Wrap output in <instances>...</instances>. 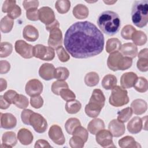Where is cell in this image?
<instances>
[{
	"instance_id": "obj_45",
	"label": "cell",
	"mask_w": 148,
	"mask_h": 148,
	"mask_svg": "<svg viewBox=\"0 0 148 148\" xmlns=\"http://www.w3.org/2000/svg\"><path fill=\"white\" fill-rule=\"evenodd\" d=\"M56 53L58 59L62 62H67L70 58L69 55L62 46H60L56 49Z\"/></svg>"
},
{
	"instance_id": "obj_29",
	"label": "cell",
	"mask_w": 148,
	"mask_h": 148,
	"mask_svg": "<svg viewBox=\"0 0 148 148\" xmlns=\"http://www.w3.org/2000/svg\"><path fill=\"white\" fill-rule=\"evenodd\" d=\"M121 43L120 40L116 38L109 39L106 44V51L108 53L119 51L121 48Z\"/></svg>"
},
{
	"instance_id": "obj_43",
	"label": "cell",
	"mask_w": 148,
	"mask_h": 148,
	"mask_svg": "<svg viewBox=\"0 0 148 148\" xmlns=\"http://www.w3.org/2000/svg\"><path fill=\"white\" fill-rule=\"evenodd\" d=\"M72 135L79 136L83 139L84 143L87 142L88 138V131L85 128L81 126V125H79L75 129Z\"/></svg>"
},
{
	"instance_id": "obj_11",
	"label": "cell",
	"mask_w": 148,
	"mask_h": 148,
	"mask_svg": "<svg viewBox=\"0 0 148 148\" xmlns=\"http://www.w3.org/2000/svg\"><path fill=\"white\" fill-rule=\"evenodd\" d=\"M48 135L51 140L58 145H62L65 143V138L61 128L56 124L50 127Z\"/></svg>"
},
{
	"instance_id": "obj_48",
	"label": "cell",
	"mask_w": 148,
	"mask_h": 148,
	"mask_svg": "<svg viewBox=\"0 0 148 148\" xmlns=\"http://www.w3.org/2000/svg\"><path fill=\"white\" fill-rule=\"evenodd\" d=\"M30 103L31 106L35 108H40L43 105V99L40 95H36L31 97Z\"/></svg>"
},
{
	"instance_id": "obj_53",
	"label": "cell",
	"mask_w": 148,
	"mask_h": 148,
	"mask_svg": "<svg viewBox=\"0 0 148 148\" xmlns=\"http://www.w3.org/2000/svg\"><path fill=\"white\" fill-rule=\"evenodd\" d=\"M16 1H10V0H6L3 3L2 7V11L3 13H8L12 8L16 5Z\"/></svg>"
},
{
	"instance_id": "obj_51",
	"label": "cell",
	"mask_w": 148,
	"mask_h": 148,
	"mask_svg": "<svg viewBox=\"0 0 148 148\" xmlns=\"http://www.w3.org/2000/svg\"><path fill=\"white\" fill-rule=\"evenodd\" d=\"M33 111L30 109H24L21 114V118L23 123L26 125H30L29 119L31 114L33 113Z\"/></svg>"
},
{
	"instance_id": "obj_22",
	"label": "cell",
	"mask_w": 148,
	"mask_h": 148,
	"mask_svg": "<svg viewBox=\"0 0 148 148\" xmlns=\"http://www.w3.org/2000/svg\"><path fill=\"white\" fill-rule=\"evenodd\" d=\"M122 57L123 55L119 51L110 53L107 60V65L108 68L113 71H118V66Z\"/></svg>"
},
{
	"instance_id": "obj_49",
	"label": "cell",
	"mask_w": 148,
	"mask_h": 148,
	"mask_svg": "<svg viewBox=\"0 0 148 148\" xmlns=\"http://www.w3.org/2000/svg\"><path fill=\"white\" fill-rule=\"evenodd\" d=\"M136 66L140 71L147 72L148 70V58H138Z\"/></svg>"
},
{
	"instance_id": "obj_41",
	"label": "cell",
	"mask_w": 148,
	"mask_h": 148,
	"mask_svg": "<svg viewBox=\"0 0 148 148\" xmlns=\"http://www.w3.org/2000/svg\"><path fill=\"white\" fill-rule=\"evenodd\" d=\"M0 47V57L1 58L7 57L12 53L13 46L9 42H1Z\"/></svg>"
},
{
	"instance_id": "obj_52",
	"label": "cell",
	"mask_w": 148,
	"mask_h": 148,
	"mask_svg": "<svg viewBox=\"0 0 148 148\" xmlns=\"http://www.w3.org/2000/svg\"><path fill=\"white\" fill-rule=\"evenodd\" d=\"M21 14V9L19 6L16 5L8 13L7 16H9L10 18H12L13 20L16 19L20 16Z\"/></svg>"
},
{
	"instance_id": "obj_42",
	"label": "cell",
	"mask_w": 148,
	"mask_h": 148,
	"mask_svg": "<svg viewBox=\"0 0 148 148\" xmlns=\"http://www.w3.org/2000/svg\"><path fill=\"white\" fill-rule=\"evenodd\" d=\"M136 31V29L132 25H126L122 28L121 31V35L123 39L130 40L132 39V36Z\"/></svg>"
},
{
	"instance_id": "obj_17",
	"label": "cell",
	"mask_w": 148,
	"mask_h": 148,
	"mask_svg": "<svg viewBox=\"0 0 148 148\" xmlns=\"http://www.w3.org/2000/svg\"><path fill=\"white\" fill-rule=\"evenodd\" d=\"M138 78L137 75L132 72L123 73L120 78V84L124 88H130L132 87Z\"/></svg>"
},
{
	"instance_id": "obj_26",
	"label": "cell",
	"mask_w": 148,
	"mask_h": 148,
	"mask_svg": "<svg viewBox=\"0 0 148 148\" xmlns=\"http://www.w3.org/2000/svg\"><path fill=\"white\" fill-rule=\"evenodd\" d=\"M73 16L77 19H84L88 17L89 10L88 8L83 4L76 5L73 9Z\"/></svg>"
},
{
	"instance_id": "obj_13",
	"label": "cell",
	"mask_w": 148,
	"mask_h": 148,
	"mask_svg": "<svg viewBox=\"0 0 148 148\" xmlns=\"http://www.w3.org/2000/svg\"><path fill=\"white\" fill-rule=\"evenodd\" d=\"M39 20L46 25H49L55 20L54 11L49 6H43L39 9Z\"/></svg>"
},
{
	"instance_id": "obj_10",
	"label": "cell",
	"mask_w": 148,
	"mask_h": 148,
	"mask_svg": "<svg viewBox=\"0 0 148 148\" xmlns=\"http://www.w3.org/2000/svg\"><path fill=\"white\" fill-rule=\"evenodd\" d=\"M43 84L42 82L36 79L29 80L26 84L25 90L26 94L30 96L39 95L43 91Z\"/></svg>"
},
{
	"instance_id": "obj_39",
	"label": "cell",
	"mask_w": 148,
	"mask_h": 148,
	"mask_svg": "<svg viewBox=\"0 0 148 148\" xmlns=\"http://www.w3.org/2000/svg\"><path fill=\"white\" fill-rule=\"evenodd\" d=\"M69 76V71L65 67L60 66L55 69L54 78L58 80H65Z\"/></svg>"
},
{
	"instance_id": "obj_58",
	"label": "cell",
	"mask_w": 148,
	"mask_h": 148,
	"mask_svg": "<svg viewBox=\"0 0 148 148\" xmlns=\"http://www.w3.org/2000/svg\"><path fill=\"white\" fill-rule=\"evenodd\" d=\"M10 103H9L4 98L3 96H0V108L1 109H6L9 108Z\"/></svg>"
},
{
	"instance_id": "obj_31",
	"label": "cell",
	"mask_w": 148,
	"mask_h": 148,
	"mask_svg": "<svg viewBox=\"0 0 148 148\" xmlns=\"http://www.w3.org/2000/svg\"><path fill=\"white\" fill-rule=\"evenodd\" d=\"M14 24V21L9 16L3 17L0 22V29L3 33H8L11 31Z\"/></svg>"
},
{
	"instance_id": "obj_21",
	"label": "cell",
	"mask_w": 148,
	"mask_h": 148,
	"mask_svg": "<svg viewBox=\"0 0 148 148\" xmlns=\"http://www.w3.org/2000/svg\"><path fill=\"white\" fill-rule=\"evenodd\" d=\"M132 112L136 115H140L146 112L147 105L146 102L142 99H136L131 103Z\"/></svg>"
},
{
	"instance_id": "obj_60",
	"label": "cell",
	"mask_w": 148,
	"mask_h": 148,
	"mask_svg": "<svg viewBox=\"0 0 148 148\" xmlns=\"http://www.w3.org/2000/svg\"><path fill=\"white\" fill-rule=\"evenodd\" d=\"M148 50L147 48L141 50L139 53H138V58H148Z\"/></svg>"
},
{
	"instance_id": "obj_57",
	"label": "cell",
	"mask_w": 148,
	"mask_h": 148,
	"mask_svg": "<svg viewBox=\"0 0 148 148\" xmlns=\"http://www.w3.org/2000/svg\"><path fill=\"white\" fill-rule=\"evenodd\" d=\"M51 145L49 143L44 139H39L38 140L35 144L34 147L39 148V147H51Z\"/></svg>"
},
{
	"instance_id": "obj_18",
	"label": "cell",
	"mask_w": 148,
	"mask_h": 148,
	"mask_svg": "<svg viewBox=\"0 0 148 148\" xmlns=\"http://www.w3.org/2000/svg\"><path fill=\"white\" fill-rule=\"evenodd\" d=\"M2 142L1 148H11L14 146L17 142L16 134L13 131L5 132L2 136Z\"/></svg>"
},
{
	"instance_id": "obj_44",
	"label": "cell",
	"mask_w": 148,
	"mask_h": 148,
	"mask_svg": "<svg viewBox=\"0 0 148 148\" xmlns=\"http://www.w3.org/2000/svg\"><path fill=\"white\" fill-rule=\"evenodd\" d=\"M132 64V60L131 58L124 57L123 56L121 58L119 66H118V69L119 70H126L128 68H130Z\"/></svg>"
},
{
	"instance_id": "obj_30",
	"label": "cell",
	"mask_w": 148,
	"mask_h": 148,
	"mask_svg": "<svg viewBox=\"0 0 148 148\" xmlns=\"http://www.w3.org/2000/svg\"><path fill=\"white\" fill-rule=\"evenodd\" d=\"M82 108L81 103L76 100L72 99L66 102L65 104V110L69 114H76L79 112Z\"/></svg>"
},
{
	"instance_id": "obj_20",
	"label": "cell",
	"mask_w": 148,
	"mask_h": 148,
	"mask_svg": "<svg viewBox=\"0 0 148 148\" xmlns=\"http://www.w3.org/2000/svg\"><path fill=\"white\" fill-rule=\"evenodd\" d=\"M23 36L25 40L29 42H34L39 37V32L33 25H27L23 29Z\"/></svg>"
},
{
	"instance_id": "obj_46",
	"label": "cell",
	"mask_w": 148,
	"mask_h": 148,
	"mask_svg": "<svg viewBox=\"0 0 148 148\" xmlns=\"http://www.w3.org/2000/svg\"><path fill=\"white\" fill-rule=\"evenodd\" d=\"M60 95L61 97L66 101L75 99L76 98V95L74 92L68 88L62 89L60 91Z\"/></svg>"
},
{
	"instance_id": "obj_56",
	"label": "cell",
	"mask_w": 148,
	"mask_h": 148,
	"mask_svg": "<svg viewBox=\"0 0 148 148\" xmlns=\"http://www.w3.org/2000/svg\"><path fill=\"white\" fill-rule=\"evenodd\" d=\"M10 69V63L6 60H1L0 61V73L5 74L8 73Z\"/></svg>"
},
{
	"instance_id": "obj_50",
	"label": "cell",
	"mask_w": 148,
	"mask_h": 148,
	"mask_svg": "<svg viewBox=\"0 0 148 148\" xmlns=\"http://www.w3.org/2000/svg\"><path fill=\"white\" fill-rule=\"evenodd\" d=\"M26 17L31 21H37L39 20V10L37 8L31 9L26 11Z\"/></svg>"
},
{
	"instance_id": "obj_2",
	"label": "cell",
	"mask_w": 148,
	"mask_h": 148,
	"mask_svg": "<svg viewBox=\"0 0 148 148\" xmlns=\"http://www.w3.org/2000/svg\"><path fill=\"white\" fill-rule=\"evenodd\" d=\"M97 24L103 33L108 35H113L120 30L121 20L119 16L114 12L104 11L98 17Z\"/></svg>"
},
{
	"instance_id": "obj_7",
	"label": "cell",
	"mask_w": 148,
	"mask_h": 148,
	"mask_svg": "<svg viewBox=\"0 0 148 148\" xmlns=\"http://www.w3.org/2000/svg\"><path fill=\"white\" fill-rule=\"evenodd\" d=\"M29 124L38 133H43L47 128L46 120L39 113L33 112L29 119Z\"/></svg>"
},
{
	"instance_id": "obj_37",
	"label": "cell",
	"mask_w": 148,
	"mask_h": 148,
	"mask_svg": "<svg viewBox=\"0 0 148 148\" xmlns=\"http://www.w3.org/2000/svg\"><path fill=\"white\" fill-rule=\"evenodd\" d=\"M13 104L15 105L20 109H24L27 108L29 105L28 99L25 95L17 94L14 99Z\"/></svg>"
},
{
	"instance_id": "obj_54",
	"label": "cell",
	"mask_w": 148,
	"mask_h": 148,
	"mask_svg": "<svg viewBox=\"0 0 148 148\" xmlns=\"http://www.w3.org/2000/svg\"><path fill=\"white\" fill-rule=\"evenodd\" d=\"M17 93L16 91L13 90H9L3 94V98L10 104L13 103L14 99L17 95Z\"/></svg>"
},
{
	"instance_id": "obj_4",
	"label": "cell",
	"mask_w": 148,
	"mask_h": 148,
	"mask_svg": "<svg viewBox=\"0 0 148 148\" xmlns=\"http://www.w3.org/2000/svg\"><path fill=\"white\" fill-rule=\"evenodd\" d=\"M105 97L100 89H94L90 97L89 102L85 106L86 114L92 118L97 117L105 105Z\"/></svg>"
},
{
	"instance_id": "obj_9",
	"label": "cell",
	"mask_w": 148,
	"mask_h": 148,
	"mask_svg": "<svg viewBox=\"0 0 148 148\" xmlns=\"http://www.w3.org/2000/svg\"><path fill=\"white\" fill-rule=\"evenodd\" d=\"M96 142L103 147H115L112 135L109 130H102L98 131L96 134Z\"/></svg>"
},
{
	"instance_id": "obj_40",
	"label": "cell",
	"mask_w": 148,
	"mask_h": 148,
	"mask_svg": "<svg viewBox=\"0 0 148 148\" xmlns=\"http://www.w3.org/2000/svg\"><path fill=\"white\" fill-rule=\"evenodd\" d=\"M68 88V83L63 80H57L51 84V91L53 94L59 95L60 91L63 88Z\"/></svg>"
},
{
	"instance_id": "obj_59",
	"label": "cell",
	"mask_w": 148,
	"mask_h": 148,
	"mask_svg": "<svg viewBox=\"0 0 148 148\" xmlns=\"http://www.w3.org/2000/svg\"><path fill=\"white\" fill-rule=\"evenodd\" d=\"M59 27H60L59 22L57 20H56L54 22H53L50 24L46 25V29L49 31H50V30H51V29H53L54 28H59Z\"/></svg>"
},
{
	"instance_id": "obj_25",
	"label": "cell",
	"mask_w": 148,
	"mask_h": 148,
	"mask_svg": "<svg viewBox=\"0 0 148 148\" xmlns=\"http://www.w3.org/2000/svg\"><path fill=\"white\" fill-rule=\"evenodd\" d=\"M104 128L105 123L103 121L98 118L91 120L87 125L88 131L92 135H95L98 131L104 129Z\"/></svg>"
},
{
	"instance_id": "obj_6",
	"label": "cell",
	"mask_w": 148,
	"mask_h": 148,
	"mask_svg": "<svg viewBox=\"0 0 148 148\" xmlns=\"http://www.w3.org/2000/svg\"><path fill=\"white\" fill-rule=\"evenodd\" d=\"M34 57L44 61H51L55 56V52L53 48L41 44L34 46Z\"/></svg>"
},
{
	"instance_id": "obj_36",
	"label": "cell",
	"mask_w": 148,
	"mask_h": 148,
	"mask_svg": "<svg viewBox=\"0 0 148 148\" xmlns=\"http://www.w3.org/2000/svg\"><path fill=\"white\" fill-rule=\"evenodd\" d=\"M55 8L60 14L67 13L71 8V2L68 0H58L56 2Z\"/></svg>"
},
{
	"instance_id": "obj_16",
	"label": "cell",
	"mask_w": 148,
	"mask_h": 148,
	"mask_svg": "<svg viewBox=\"0 0 148 148\" xmlns=\"http://www.w3.org/2000/svg\"><path fill=\"white\" fill-rule=\"evenodd\" d=\"M17 124L16 117L10 113H1V127L6 130L14 128Z\"/></svg>"
},
{
	"instance_id": "obj_15",
	"label": "cell",
	"mask_w": 148,
	"mask_h": 148,
	"mask_svg": "<svg viewBox=\"0 0 148 148\" xmlns=\"http://www.w3.org/2000/svg\"><path fill=\"white\" fill-rule=\"evenodd\" d=\"M55 69L53 64L44 63L39 68V75L42 79L45 80H50L54 78Z\"/></svg>"
},
{
	"instance_id": "obj_3",
	"label": "cell",
	"mask_w": 148,
	"mask_h": 148,
	"mask_svg": "<svg viewBox=\"0 0 148 148\" xmlns=\"http://www.w3.org/2000/svg\"><path fill=\"white\" fill-rule=\"evenodd\" d=\"M133 23L139 28L145 27L148 22V1H135L131 10Z\"/></svg>"
},
{
	"instance_id": "obj_33",
	"label": "cell",
	"mask_w": 148,
	"mask_h": 148,
	"mask_svg": "<svg viewBox=\"0 0 148 148\" xmlns=\"http://www.w3.org/2000/svg\"><path fill=\"white\" fill-rule=\"evenodd\" d=\"M135 45L142 46L147 42V36L145 32L142 31H136L131 39Z\"/></svg>"
},
{
	"instance_id": "obj_32",
	"label": "cell",
	"mask_w": 148,
	"mask_h": 148,
	"mask_svg": "<svg viewBox=\"0 0 148 148\" xmlns=\"http://www.w3.org/2000/svg\"><path fill=\"white\" fill-rule=\"evenodd\" d=\"M84 83L88 87H94L98 84L99 81V77L97 73L90 72L84 76Z\"/></svg>"
},
{
	"instance_id": "obj_14",
	"label": "cell",
	"mask_w": 148,
	"mask_h": 148,
	"mask_svg": "<svg viewBox=\"0 0 148 148\" xmlns=\"http://www.w3.org/2000/svg\"><path fill=\"white\" fill-rule=\"evenodd\" d=\"M108 130L113 136L117 138L125 133V127L123 123L119 121L117 119H113L109 123Z\"/></svg>"
},
{
	"instance_id": "obj_63",
	"label": "cell",
	"mask_w": 148,
	"mask_h": 148,
	"mask_svg": "<svg viewBox=\"0 0 148 148\" xmlns=\"http://www.w3.org/2000/svg\"><path fill=\"white\" fill-rule=\"evenodd\" d=\"M116 2V1H103V2L108 5H113Z\"/></svg>"
},
{
	"instance_id": "obj_12",
	"label": "cell",
	"mask_w": 148,
	"mask_h": 148,
	"mask_svg": "<svg viewBox=\"0 0 148 148\" xmlns=\"http://www.w3.org/2000/svg\"><path fill=\"white\" fill-rule=\"evenodd\" d=\"M48 45L53 49H57L62 44V34L59 28H54L50 31Z\"/></svg>"
},
{
	"instance_id": "obj_1",
	"label": "cell",
	"mask_w": 148,
	"mask_h": 148,
	"mask_svg": "<svg viewBox=\"0 0 148 148\" xmlns=\"http://www.w3.org/2000/svg\"><path fill=\"white\" fill-rule=\"evenodd\" d=\"M104 36L93 23L79 21L66 30L64 45L66 51L75 58H87L99 54L103 50Z\"/></svg>"
},
{
	"instance_id": "obj_34",
	"label": "cell",
	"mask_w": 148,
	"mask_h": 148,
	"mask_svg": "<svg viewBox=\"0 0 148 148\" xmlns=\"http://www.w3.org/2000/svg\"><path fill=\"white\" fill-rule=\"evenodd\" d=\"M133 87L139 92H145L148 89L147 80L143 77H139L135 81Z\"/></svg>"
},
{
	"instance_id": "obj_55",
	"label": "cell",
	"mask_w": 148,
	"mask_h": 148,
	"mask_svg": "<svg viewBox=\"0 0 148 148\" xmlns=\"http://www.w3.org/2000/svg\"><path fill=\"white\" fill-rule=\"evenodd\" d=\"M23 5L24 8L27 10L34 9L38 8L39 6V1H24L23 2Z\"/></svg>"
},
{
	"instance_id": "obj_61",
	"label": "cell",
	"mask_w": 148,
	"mask_h": 148,
	"mask_svg": "<svg viewBox=\"0 0 148 148\" xmlns=\"http://www.w3.org/2000/svg\"><path fill=\"white\" fill-rule=\"evenodd\" d=\"M7 87V82L5 79L1 78L0 79V91L5 90Z\"/></svg>"
},
{
	"instance_id": "obj_8",
	"label": "cell",
	"mask_w": 148,
	"mask_h": 148,
	"mask_svg": "<svg viewBox=\"0 0 148 148\" xmlns=\"http://www.w3.org/2000/svg\"><path fill=\"white\" fill-rule=\"evenodd\" d=\"M16 51L24 58H31L34 57V47L23 40H17L15 42Z\"/></svg>"
},
{
	"instance_id": "obj_19",
	"label": "cell",
	"mask_w": 148,
	"mask_h": 148,
	"mask_svg": "<svg viewBox=\"0 0 148 148\" xmlns=\"http://www.w3.org/2000/svg\"><path fill=\"white\" fill-rule=\"evenodd\" d=\"M121 54L124 57L134 58L138 53V48L133 43H125L121 45L120 49Z\"/></svg>"
},
{
	"instance_id": "obj_27",
	"label": "cell",
	"mask_w": 148,
	"mask_h": 148,
	"mask_svg": "<svg viewBox=\"0 0 148 148\" xmlns=\"http://www.w3.org/2000/svg\"><path fill=\"white\" fill-rule=\"evenodd\" d=\"M119 145L121 148L141 147L140 145L131 136H125L120 139L119 140Z\"/></svg>"
},
{
	"instance_id": "obj_24",
	"label": "cell",
	"mask_w": 148,
	"mask_h": 148,
	"mask_svg": "<svg viewBox=\"0 0 148 148\" xmlns=\"http://www.w3.org/2000/svg\"><path fill=\"white\" fill-rule=\"evenodd\" d=\"M143 128L142 120L138 116L133 117L127 124L128 131L133 134H136L140 132Z\"/></svg>"
},
{
	"instance_id": "obj_28",
	"label": "cell",
	"mask_w": 148,
	"mask_h": 148,
	"mask_svg": "<svg viewBox=\"0 0 148 148\" xmlns=\"http://www.w3.org/2000/svg\"><path fill=\"white\" fill-rule=\"evenodd\" d=\"M117 82V78L114 75L108 74L105 75L102 79L101 85L105 90H112L115 86H116Z\"/></svg>"
},
{
	"instance_id": "obj_62",
	"label": "cell",
	"mask_w": 148,
	"mask_h": 148,
	"mask_svg": "<svg viewBox=\"0 0 148 148\" xmlns=\"http://www.w3.org/2000/svg\"><path fill=\"white\" fill-rule=\"evenodd\" d=\"M147 116H146L143 117L142 118V124H143V129L146 131H147Z\"/></svg>"
},
{
	"instance_id": "obj_23",
	"label": "cell",
	"mask_w": 148,
	"mask_h": 148,
	"mask_svg": "<svg viewBox=\"0 0 148 148\" xmlns=\"http://www.w3.org/2000/svg\"><path fill=\"white\" fill-rule=\"evenodd\" d=\"M17 139L23 145H30L34 139L32 132L27 128H21L17 134Z\"/></svg>"
},
{
	"instance_id": "obj_35",
	"label": "cell",
	"mask_w": 148,
	"mask_h": 148,
	"mask_svg": "<svg viewBox=\"0 0 148 148\" xmlns=\"http://www.w3.org/2000/svg\"><path fill=\"white\" fill-rule=\"evenodd\" d=\"M80 125L81 123L78 119L72 117L66 120L65 124V128L68 134H69V135H72L75 129Z\"/></svg>"
},
{
	"instance_id": "obj_5",
	"label": "cell",
	"mask_w": 148,
	"mask_h": 148,
	"mask_svg": "<svg viewBox=\"0 0 148 148\" xmlns=\"http://www.w3.org/2000/svg\"><path fill=\"white\" fill-rule=\"evenodd\" d=\"M109 103L116 107H120L129 102L127 91L119 86H115L112 90L109 99Z\"/></svg>"
},
{
	"instance_id": "obj_47",
	"label": "cell",
	"mask_w": 148,
	"mask_h": 148,
	"mask_svg": "<svg viewBox=\"0 0 148 148\" xmlns=\"http://www.w3.org/2000/svg\"><path fill=\"white\" fill-rule=\"evenodd\" d=\"M69 145L72 148H82L84 146V142L79 136L73 135L69 140Z\"/></svg>"
},
{
	"instance_id": "obj_38",
	"label": "cell",
	"mask_w": 148,
	"mask_h": 148,
	"mask_svg": "<svg viewBox=\"0 0 148 148\" xmlns=\"http://www.w3.org/2000/svg\"><path fill=\"white\" fill-rule=\"evenodd\" d=\"M133 112L131 108L127 107L117 113V120L122 123H125L132 116Z\"/></svg>"
}]
</instances>
